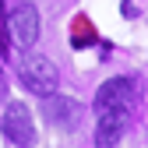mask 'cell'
<instances>
[{
	"mask_svg": "<svg viewBox=\"0 0 148 148\" xmlns=\"http://www.w3.org/2000/svg\"><path fill=\"white\" fill-rule=\"evenodd\" d=\"M7 49H11V42H7V14H4V0H0V57H7Z\"/></svg>",
	"mask_w": 148,
	"mask_h": 148,
	"instance_id": "cell-7",
	"label": "cell"
},
{
	"mask_svg": "<svg viewBox=\"0 0 148 148\" xmlns=\"http://www.w3.org/2000/svg\"><path fill=\"white\" fill-rule=\"evenodd\" d=\"M0 85H4V71H0Z\"/></svg>",
	"mask_w": 148,
	"mask_h": 148,
	"instance_id": "cell-8",
	"label": "cell"
},
{
	"mask_svg": "<svg viewBox=\"0 0 148 148\" xmlns=\"http://www.w3.org/2000/svg\"><path fill=\"white\" fill-rule=\"evenodd\" d=\"M18 78H21V85L28 92H35V95H49V92H57L60 74H57V67L49 64V57H25Z\"/></svg>",
	"mask_w": 148,
	"mask_h": 148,
	"instance_id": "cell-2",
	"label": "cell"
},
{
	"mask_svg": "<svg viewBox=\"0 0 148 148\" xmlns=\"http://www.w3.org/2000/svg\"><path fill=\"white\" fill-rule=\"evenodd\" d=\"M123 127H127V113H99L95 123V148H113L123 138Z\"/></svg>",
	"mask_w": 148,
	"mask_h": 148,
	"instance_id": "cell-6",
	"label": "cell"
},
{
	"mask_svg": "<svg viewBox=\"0 0 148 148\" xmlns=\"http://www.w3.org/2000/svg\"><path fill=\"white\" fill-rule=\"evenodd\" d=\"M42 113H46V120L49 123H57V127H64V131H71L74 123H78V116H81V106L74 102L71 95H49L42 99Z\"/></svg>",
	"mask_w": 148,
	"mask_h": 148,
	"instance_id": "cell-5",
	"label": "cell"
},
{
	"mask_svg": "<svg viewBox=\"0 0 148 148\" xmlns=\"http://www.w3.org/2000/svg\"><path fill=\"white\" fill-rule=\"evenodd\" d=\"M0 127H4V138L18 148H28L35 141V123H32V113H28L25 102H7Z\"/></svg>",
	"mask_w": 148,
	"mask_h": 148,
	"instance_id": "cell-3",
	"label": "cell"
},
{
	"mask_svg": "<svg viewBox=\"0 0 148 148\" xmlns=\"http://www.w3.org/2000/svg\"><path fill=\"white\" fill-rule=\"evenodd\" d=\"M141 99V81L123 74V78H109L95 92V113H131Z\"/></svg>",
	"mask_w": 148,
	"mask_h": 148,
	"instance_id": "cell-1",
	"label": "cell"
},
{
	"mask_svg": "<svg viewBox=\"0 0 148 148\" xmlns=\"http://www.w3.org/2000/svg\"><path fill=\"white\" fill-rule=\"evenodd\" d=\"M7 28H11V42H18L21 49H32L39 39V7L35 4H18L7 14Z\"/></svg>",
	"mask_w": 148,
	"mask_h": 148,
	"instance_id": "cell-4",
	"label": "cell"
}]
</instances>
